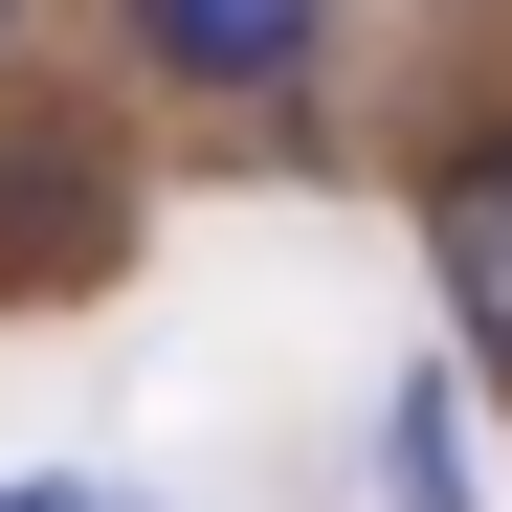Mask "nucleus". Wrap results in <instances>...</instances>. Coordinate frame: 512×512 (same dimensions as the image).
I'll list each match as a JSON object with an SVG mask.
<instances>
[{
  "instance_id": "nucleus-1",
  "label": "nucleus",
  "mask_w": 512,
  "mask_h": 512,
  "mask_svg": "<svg viewBox=\"0 0 512 512\" xmlns=\"http://www.w3.org/2000/svg\"><path fill=\"white\" fill-rule=\"evenodd\" d=\"M312 23H334V0H134V45H156V67H201V90H290Z\"/></svg>"
},
{
  "instance_id": "nucleus-2",
  "label": "nucleus",
  "mask_w": 512,
  "mask_h": 512,
  "mask_svg": "<svg viewBox=\"0 0 512 512\" xmlns=\"http://www.w3.org/2000/svg\"><path fill=\"white\" fill-rule=\"evenodd\" d=\"M423 245H446V290H468V334L512 357V156H468V179L423 201Z\"/></svg>"
},
{
  "instance_id": "nucleus-3",
  "label": "nucleus",
  "mask_w": 512,
  "mask_h": 512,
  "mask_svg": "<svg viewBox=\"0 0 512 512\" xmlns=\"http://www.w3.org/2000/svg\"><path fill=\"white\" fill-rule=\"evenodd\" d=\"M379 490H401V512H468V401H446V379L379 401Z\"/></svg>"
},
{
  "instance_id": "nucleus-4",
  "label": "nucleus",
  "mask_w": 512,
  "mask_h": 512,
  "mask_svg": "<svg viewBox=\"0 0 512 512\" xmlns=\"http://www.w3.org/2000/svg\"><path fill=\"white\" fill-rule=\"evenodd\" d=\"M0 512H90V490H0Z\"/></svg>"
}]
</instances>
